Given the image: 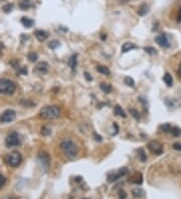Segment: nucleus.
<instances>
[{
	"mask_svg": "<svg viewBox=\"0 0 181 199\" xmlns=\"http://www.w3.org/2000/svg\"><path fill=\"white\" fill-rule=\"evenodd\" d=\"M177 76H178L179 79H181V62H180V65H179L178 69H177Z\"/></svg>",
	"mask_w": 181,
	"mask_h": 199,
	"instance_id": "obj_43",
	"label": "nucleus"
},
{
	"mask_svg": "<svg viewBox=\"0 0 181 199\" xmlns=\"http://www.w3.org/2000/svg\"><path fill=\"white\" fill-rule=\"evenodd\" d=\"M133 183H136V184H141L142 182H143V177H142V174L140 173H137L133 178H132V181Z\"/></svg>",
	"mask_w": 181,
	"mask_h": 199,
	"instance_id": "obj_25",
	"label": "nucleus"
},
{
	"mask_svg": "<svg viewBox=\"0 0 181 199\" xmlns=\"http://www.w3.org/2000/svg\"><path fill=\"white\" fill-rule=\"evenodd\" d=\"M121 1H122V3H124V4H125V3H127L129 0H121Z\"/></svg>",
	"mask_w": 181,
	"mask_h": 199,
	"instance_id": "obj_46",
	"label": "nucleus"
},
{
	"mask_svg": "<svg viewBox=\"0 0 181 199\" xmlns=\"http://www.w3.org/2000/svg\"><path fill=\"white\" fill-rule=\"evenodd\" d=\"M113 127H114V130H115V132L113 133V135H117L118 132H119V126L117 125V123H114V124H113Z\"/></svg>",
	"mask_w": 181,
	"mask_h": 199,
	"instance_id": "obj_39",
	"label": "nucleus"
},
{
	"mask_svg": "<svg viewBox=\"0 0 181 199\" xmlns=\"http://www.w3.org/2000/svg\"><path fill=\"white\" fill-rule=\"evenodd\" d=\"M100 88L104 93L106 94H110L112 92V86L110 83H100Z\"/></svg>",
	"mask_w": 181,
	"mask_h": 199,
	"instance_id": "obj_21",
	"label": "nucleus"
},
{
	"mask_svg": "<svg viewBox=\"0 0 181 199\" xmlns=\"http://www.w3.org/2000/svg\"><path fill=\"white\" fill-rule=\"evenodd\" d=\"M40 133L43 136H50V135L51 134V129L47 126H43L40 129Z\"/></svg>",
	"mask_w": 181,
	"mask_h": 199,
	"instance_id": "obj_29",
	"label": "nucleus"
},
{
	"mask_svg": "<svg viewBox=\"0 0 181 199\" xmlns=\"http://www.w3.org/2000/svg\"><path fill=\"white\" fill-rule=\"evenodd\" d=\"M128 172V169L124 167L119 170V173H111V174L108 175V181L109 182H114V181H117L118 179H120L122 176H124L125 174H127Z\"/></svg>",
	"mask_w": 181,
	"mask_h": 199,
	"instance_id": "obj_9",
	"label": "nucleus"
},
{
	"mask_svg": "<svg viewBox=\"0 0 181 199\" xmlns=\"http://www.w3.org/2000/svg\"><path fill=\"white\" fill-rule=\"evenodd\" d=\"M138 49V46H136L135 43H133V42H125L122 46V52L126 53V52H128V51H130L132 49Z\"/></svg>",
	"mask_w": 181,
	"mask_h": 199,
	"instance_id": "obj_14",
	"label": "nucleus"
},
{
	"mask_svg": "<svg viewBox=\"0 0 181 199\" xmlns=\"http://www.w3.org/2000/svg\"><path fill=\"white\" fill-rule=\"evenodd\" d=\"M12 8H13V4H12V3H8V4L3 5L2 10L4 11L5 13H9V12H11Z\"/></svg>",
	"mask_w": 181,
	"mask_h": 199,
	"instance_id": "obj_31",
	"label": "nucleus"
},
{
	"mask_svg": "<svg viewBox=\"0 0 181 199\" xmlns=\"http://www.w3.org/2000/svg\"><path fill=\"white\" fill-rule=\"evenodd\" d=\"M77 54H73L72 56L70 57L69 59V66L72 69V70H75L76 67H77Z\"/></svg>",
	"mask_w": 181,
	"mask_h": 199,
	"instance_id": "obj_18",
	"label": "nucleus"
},
{
	"mask_svg": "<svg viewBox=\"0 0 181 199\" xmlns=\"http://www.w3.org/2000/svg\"><path fill=\"white\" fill-rule=\"evenodd\" d=\"M60 46V41L59 40H51L50 43H48V47H50V49H57V47H59Z\"/></svg>",
	"mask_w": 181,
	"mask_h": 199,
	"instance_id": "obj_30",
	"label": "nucleus"
},
{
	"mask_svg": "<svg viewBox=\"0 0 181 199\" xmlns=\"http://www.w3.org/2000/svg\"><path fill=\"white\" fill-rule=\"evenodd\" d=\"M6 162H7V164L9 166H11V167H14V168L15 167H18L22 162L21 154L19 153L18 151H13V152H11L7 156V158H6Z\"/></svg>",
	"mask_w": 181,
	"mask_h": 199,
	"instance_id": "obj_4",
	"label": "nucleus"
},
{
	"mask_svg": "<svg viewBox=\"0 0 181 199\" xmlns=\"http://www.w3.org/2000/svg\"><path fill=\"white\" fill-rule=\"evenodd\" d=\"M84 199H87V198H84Z\"/></svg>",
	"mask_w": 181,
	"mask_h": 199,
	"instance_id": "obj_47",
	"label": "nucleus"
},
{
	"mask_svg": "<svg viewBox=\"0 0 181 199\" xmlns=\"http://www.w3.org/2000/svg\"><path fill=\"white\" fill-rule=\"evenodd\" d=\"M60 115V109L57 106H46L43 108L39 112L40 118L44 120H53L59 118Z\"/></svg>",
	"mask_w": 181,
	"mask_h": 199,
	"instance_id": "obj_2",
	"label": "nucleus"
},
{
	"mask_svg": "<svg viewBox=\"0 0 181 199\" xmlns=\"http://www.w3.org/2000/svg\"><path fill=\"white\" fill-rule=\"evenodd\" d=\"M176 21L177 22H181V8L178 10V13H177L176 16Z\"/></svg>",
	"mask_w": 181,
	"mask_h": 199,
	"instance_id": "obj_41",
	"label": "nucleus"
},
{
	"mask_svg": "<svg viewBox=\"0 0 181 199\" xmlns=\"http://www.w3.org/2000/svg\"><path fill=\"white\" fill-rule=\"evenodd\" d=\"M3 49H4V44H3V42L0 41V56L3 54Z\"/></svg>",
	"mask_w": 181,
	"mask_h": 199,
	"instance_id": "obj_42",
	"label": "nucleus"
},
{
	"mask_svg": "<svg viewBox=\"0 0 181 199\" xmlns=\"http://www.w3.org/2000/svg\"><path fill=\"white\" fill-rule=\"evenodd\" d=\"M170 133L172 134V136H174V137H180L181 136V129L178 127H172L171 128Z\"/></svg>",
	"mask_w": 181,
	"mask_h": 199,
	"instance_id": "obj_27",
	"label": "nucleus"
},
{
	"mask_svg": "<svg viewBox=\"0 0 181 199\" xmlns=\"http://www.w3.org/2000/svg\"><path fill=\"white\" fill-rule=\"evenodd\" d=\"M38 159H39V161L41 163V165L43 167L47 170L48 167H50V155H48L47 153L45 152H41L39 153V155H38Z\"/></svg>",
	"mask_w": 181,
	"mask_h": 199,
	"instance_id": "obj_10",
	"label": "nucleus"
},
{
	"mask_svg": "<svg viewBox=\"0 0 181 199\" xmlns=\"http://www.w3.org/2000/svg\"><path fill=\"white\" fill-rule=\"evenodd\" d=\"M48 67H50V66H48L47 62H40L35 66V67L33 69V73H36V75H38V76L45 75V73L48 72Z\"/></svg>",
	"mask_w": 181,
	"mask_h": 199,
	"instance_id": "obj_8",
	"label": "nucleus"
},
{
	"mask_svg": "<svg viewBox=\"0 0 181 199\" xmlns=\"http://www.w3.org/2000/svg\"><path fill=\"white\" fill-rule=\"evenodd\" d=\"M34 36L36 37V39L38 41H40V42H43V41L46 40L48 35L47 33L45 32L44 30H41V29H38V30H35L34 31Z\"/></svg>",
	"mask_w": 181,
	"mask_h": 199,
	"instance_id": "obj_12",
	"label": "nucleus"
},
{
	"mask_svg": "<svg viewBox=\"0 0 181 199\" xmlns=\"http://www.w3.org/2000/svg\"><path fill=\"white\" fill-rule=\"evenodd\" d=\"M114 114L116 115V116H119V117H122V118H126V117H127V115H126L125 111L123 110V109H122L119 105L115 106Z\"/></svg>",
	"mask_w": 181,
	"mask_h": 199,
	"instance_id": "obj_19",
	"label": "nucleus"
},
{
	"mask_svg": "<svg viewBox=\"0 0 181 199\" xmlns=\"http://www.w3.org/2000/svg\"><path fill=\"white\" fill-rule=\"evenodd\" d=\"M19 144H20V140H19V136L16 132H12L6 137L5 145H6V147H8V148L18 146Z\"/></svg>",
	"mask_w": 181,
	"mask_h": 199,
	"instance_id": "obj_5",
	"label": "nucleus"
},
{
	"mask_svg": "<svg viewBox=\"0 0 181 199\" xmlns=\"http://www.w3.org/2000/svg\"><path fill=\"white\" fill-rule=\"evenodd\" d=\"M149 11V6L147 5V3H142V4L139 6L138 10H137V13L139 16H144L146 15Z\"/></svg>",
	"mask_w": 181,
	"mask_h": 199,
	"instance_id": "obj_15",
	"label": "nucleus"
},
{
	"mask_svg": "<svg viewBox=\"0 0 181 199\" xmlns=\"http://www.w3.org/2000/svg\"><path fill=\"white\" fill-rule=\"evenodd\" d=\"M84 75H85V78H86V79H87V81H88V82H90V81H92V79H93V78H92V76H90V73H89L88 72H86L85 73H84Z\"/></svg>",
	"mask_w": 181,
	"mask_h": 199,
	"instance_id": "obj_40",
	"label": "nucleus"
},
{
	"mask_svg": "<svg viewBox=\"0 0 181 199\" xmlns=\"http://www.w3.org/2000/svg\"><path fill=\"white\" fill-rule=\"evenodd\" d=\"M118 194H119V198L120 199H125L126 196H127V194H126V192L124 190H120Z\"/></svg>",
	"mask_w": 181,
	"mask_h": 199,
	"instance_id": "obj_36",
	"label": "nucleus"
},
{
	"mask_svg": "<svg viewBox=\"0 0 181 199\" xmlns=\"http://www.w3.org/2000/svg\"><path fill=\"white\" fill-rule=\"evenodd\" d=\"M60 150L63 151V153L70 159L75 158L77 155V153H79V148H77V146L70 140L63 141V142L60 143Z\"/></svg>",
	"mask_w": 181,
	"mask_h": 199,
	"instance_id": "obj_1",
	"label": "nucleus"
},
{
	"mask_svg": "<svg viewBox=\"0 0 181 199\" xmlns=\"http://www.w3.org/2000/svg\"><path fill=\"white\" fill-rule=\"evenodd\" d=\"M6 199H18V198H16V197H11V196H9V197H7Z\"/></svg>",
	"mask_w": 181,
	"mask_h": 199,
	"instance_id": "obj_45",
	"label": "nucleus"
},
{
	"mask_svg": "<svg viewBox=\"0 0 181 199\" xmlns=\"http://www.w3.org/2000/svg\"><path fill=\"white\" fill-rule=\"evenodd\" d=\"M97 72H99L100 73H103V75H106V76H110V75H111V72H110V69L107 66H97Z\"/></svg>",
	"mask_w": 181,
	"mask_h": 199,
	"instance_id": "obj_22",
	"label": "nucleus"
},
{
	"mask_svg": "<svg viewBox=\"0 0 181 199\" xmlns=\"http://www.w3.org/2000/svg\"><path fill=\"white\" fill-rule=\"evenodd\" d=\"M147 147L150 152L155 154V155H161L163 153V146L158 141H151V142L148 143Z\"/></svg>",
	"mask_w": 181,
	"mask_h": 199,
	"instance_id": "obj_6",
	"label": "nucleus"
},
{
	"mask_svg": "<svg viewBox=\"0 0 181 199\" xmlns=\"http://www.w3.org/2000/svg\"><path fill=\"white\" fill-rule=\"evenodd\" d=\"M138 154H139V159H140V161H142V162H145L147 160V156H146V153H145V151L142 149V148H140L138 151Z\"/></svg>",
	"mask_w": 181,
	"mask_h": 199,
	"instance_id": "obj_28",
	"label": "nucleus"
},
{
	"mask_svg": "<svg viewBox=\"0 0 181 199\" xmlns=\"http://www.w3.org/2000/svg\"><path fill=\"white\" fill-rule=\"evenodd\" d=\"M129 113H130L131 116L134 119H136V120H139V119H140V114H139V112L137 110H135V109H130V110H129Z\"/></svg>",
	"mask_w": 181,
	"mask_h": 199,
	"instance_id": "obj_32",
	"label": "nucleus"
},
{
	"mask_svg": "<svg viewBox=\"0 0 181 199\" xmlns=\"http://www.w3.org/2000/svg\"><path fill=\"white\" fill-rule=\"evenodd\" d=\"M18 73H20V75H26V73H27V69H26V67H25V66L19 67Z\"/></svg>",
	"mask_w": 181,
	"mask_h": 199,
	"instance_id": "obj_35",
	"label": "nucleus"
},
{
	"mask_svg": "<svg viewBox=\"0 0 181 199\" xmlns=\"http://www.w3.org/2000/svg\"><path fill=\"white\" fill-rule=\"evenodd\" d=\"M18 6L21 10H27L32 7V1L31 0H20L18 3Z\"/></svg>",
	"mask_w": 181,
	"mask_h": 199,
	"instance_id": "obj_13",
	"label": "nucleus"
},
{
	"mask_svg": "<svg viewBox=\"0 0 181 199\" xmlns=\"http://www.w3.org/2000/svg\"><path fill=\"white\" fill-rule=\"evenodd\" d=\"M27 57H28V59H29V62H34L38 59V54L35 52V51H30V52H28Z\"/></svg>",
	"mask_w": 181,
	"mask_h": 199,
	"instance_id": "obj_23",
	"label": "nucleus"
},
{
	"mask_svg": "<svg viewBox=\"0 0 181 199\" xmlns=\"http://www.w3.org/2000/svg\"><path fill=\"white\" fill-rule=\"evenodd\" d=\"M173 149L177 151H181V143H174L173 144Z\"/></svg>",
	"mask_w": 181,
	"mask_h": 199,
	"instance_id": "obj_37",
	"label": "nucleus"
},
{
	"mask_svg": "<svg viewBox=\"0 0 181 199\" xmlns=\"http://www.w3.org/2000/svg\"><path fill=\"white\" fill-rule=\"evenodd\" d=\"M16 118V113L13 110H6L0 116V122L1 123H10Z\"/></svg>",
	"mask_w": 181,
	"mask_h": 199,
	"instance_id": "obj_7",
	"label": "nucleus"
},
{
	"mask_svg": "<svg viewBox=\"0 0 181 199\" xmlns=\"http://www.w3.org/2000/svg\"><path fill=\"white\" fill-rule=\"evenodd\" d=\"M101 38H102V40H105L106 38H107V35L106 34H102L101 35Z\"/></svg>",
	"mask_w": 181,
	"mask_h": 199,
	"instance_id": "obj_44",
	"label": "nucleus"
},
{
	"mask_svg": "<svg viewBox=\"0 0 181 199\" xmlns=\"http://www.w3.org/2000/svg\"><path fill=\"white\" fill-rule=\"evenodd\" d=\"M144 50L146 51L148 54H150V56H154V54L157 53V50L155 49L154 47H152V46H146V47H144Z\"/></svg>",
	"mask_w": 181,
	"mask_h": 199,
	"instance_id": "obj_33",
	"label": "nucleus"
},
{
	"mask_svg": "<svg viewBox=\"0 0 181 199\" xmlns=\"http://www.w3.org/2000/svg\"><path fill=\"white\" fill-rule=\"evenodd\" d=\"M5 183H6V178L0 173V189L5 185Z\"/></svg>",
	"mask_w": 181,
	"mask_h": 199,
	"instance_id": "obj_34",
	"label": "nucleus"
},
{
	"mask_svg": "<svg viewBox=\"0 0 181 199\" xmlns=\"http://www.w3.org/2000/svg\"><path fill=\"white\" fill-rule=\"evenodd\" d=\"M16 89V83L8 79H0V94L12 95Z\"/></svg>",
	"mask_w": 181,
	"mask_h": 199,
	"instance_id": "obj_3",
	"label": "nucleus"
},
{
	"mask_svg": "<svg viewBox=\"0 0 181 199\" xmlns=\"http://www.w3.org/2000/svg\"><path fill=\"white\" fill-rule=\"evenodd\" d=\"M132 195L134 198H142L145 196V191L142 188H134L132 190Z\"/></svg>",
	"mask_w": 181,
	"mask_h": 199,
	"instance_id": "obj_16",
	"label": "nucleus"
},
{
	"mask_svg": "<svg viewBox=\"0 0 181 199\" xmlns=\"http://www.w3.org/2000/svg\"><path fill=\"white\" fill-rule=\"evenodd\" d=\"M94 137H95V139H96L97 142H102V140H103L102 136H100V135H98L97 133H94Z\"/></svg>",
	"mask_w": 181,
	"mask_h": 199,
	"instance_id": "obj_38",
	"label": "nucleus"
},
{
	"mask_svg": "<svg viewBox=\"0 0 181 199\" xmlns=\"http://www.w3.org/2000/svg\"><path fill=\"white\" fill-rule=\"evenodd\" d=\"M124 83L128 86H130V88H135V81L131 78V76H125Z\"/></svg>",
	"mask_w": 181,
	"mask_h": 199,
	"instance_id": "obj_24",
	"label": "nucleus"
},
{
	"mask_svg": "<svg viewBox=\"0 0 181 199\" xmlns=\"http://www.w3.org/2000/svg\"><path fill=\"white\" fill-rule=\"evenodd\" d=\"M155 42L159 44L160 46L165 47V49H168L170 46V43L165 34H159L157 36H155Z\"/></svg>",
	"mask_w": 181,
	"mask_h": 199,
	"instance_id": "obj_11",
	"label": "nucleus"
},
{
	"mask_svg": "<svg viewBox=\"0 0 181 199\" xmlns=\"http://www.w3.org/2000/svg\"><path fill=\"white\" fill-rule=\"evenodd\" d=\"M20 21H21L22 25L26 28H30V27L33 26V24H34V21L28 17H22Z\"/></svg>",
	"mask_w": 181,
	"mask_h": 199,
	"instance_id": "obj_17",
	"label": "nucleus"
},
{
	"mask_svg": "<svg viewBox=\"0 0 181 199\" xmlns=\"http://www.w3.org/2000/svg\"><path fill=\"white\" fill-rule=\"evenodd\" d=\"M171 128H172V126H171L169 123H165L160 126V130L164 133H169L171 131Z\"/></svg>",
	"mask_w": 181,
	"mask_h": 199,
	"instance_id": "obj_26",
	"label": "nucleus"
},
{
	"mask_svg": "<svg viewBox=\"0 0 181 199\" xmlns=\"http://www.w3.org/2000/svg\"><path fill=\"white\" fill-rule=\"evenodd\" d=\"M163 81L166 83V86H169V88L173 86V79H172V76H171L170 73H166L165 75L163 76Z\"/></svg>",
	"mask_w": 181,
	"mask_h": 199,
	"instance_id": "obj_20",
	"label": "nucleus"
}]
</instances>
